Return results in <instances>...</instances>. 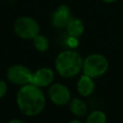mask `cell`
Listing matches in <instances>:
<instances>
[{
    "label": "cell",
    "instance_id": "1",
    "mask_svg": "<svg viewBox=\"0 0 123 123\" xmlns=\"http://www.w3.org/2000/svg\"><path fill=\"white\" fill-rule=\"evenodd\" d=\"M16 104L24 115L36 116L43 111L46 100L40 87L27 84L19 88L16 94Z\"/></svg>",
    "mask_w": 123,
    "mask_h": 123
},
{
    "label": "cell",
    "instance_id": "2",
    "mask_svg": "<svg viewBox=\"0 0 123 123\" xmlns=\"http://www.w3.org/2000/svg\"><path fill=\"white\" fill-rule=\"evenodd\" d=\"M83 58L74 50H64L58 54L55 60V68L63 78L76 76L83 68Z\"/></svg>",
    "mask_w": 123,
    "mask_h": 123
},
{
    "label": "cell",
    "instance_id": "3",
    "mask_svg": "<svg viewBox=\"0 0 123 123\" xmlns=\"http://www.w3.org/2000/svg\"><path fill=\"white\" fill-rule=\"evenodd\" d=\"M109 68L108 59L102 54L88 55L83 62L84 74L91 77L92 79L104 75Z\"/></svg>",
    "mask_w": 123,
    "mask_h": 123
},
{
    "label": "cell",
    "instance_id": "4",
    "mask_svg": "<svg viewBox=\"0 0 123 123\" xmlns=\"http://www.w3.org/2000/svg\"><path fill=\"white\" fill-rule=\"evenodd\" d=\"M13 29L15 34L24 39H33L39 34L38 23L29 16L18 17L13 24Z\"/></svg>",
    "mask_w": 123,
    "mask_h": 123
},
{
    "label": "cell",
    "instance_id": "5",
    "mask_svg": "<svg viewBox=\"0 0 123 123\" xmlns=\"http://www.w3.org/2000/svg\"><path fill=\"white\" fill-rule=\"evenodd\" d=\"M33 72L25 65L22 64H13L10 66L7 70V78L8 80L17 86H24L27 84H31Z\"/></svg>",
    "mask_w": 123,
    "mask_h": 123
},
{
    "label": "cell",
    "instance_id": "6",
    "mask_svg": "<svg viewBox=\"0 0 123 123\" xmlns=\"http://www.w3.org/2000/svg\"><path fill=\"white\" fill-rule=\"evenodd\" d=\"M48 96L54 104L58 106H64L70 102L71 95L67 86L60 83H56L49 87Z\"/></svg>",
    "mask_w": 123,
    "mask_h": 123
},
{
    "label": "cell",
    "instance_id": "7",
    "mask_svg": "<svg viewBox=\"0 0 123 123\" xmlns=\"http://www.w3.org/2000/svg\"><path fill=\"white\" fill-rule=\"evenodd\" d=\"M71 18L70 9L66 5H60L51 15V23L57 29H62L66 26Z\"/></svg>",
    "mask_w": 123,
    "mask_h": 123
},
{
    "label": "cell",
    "instance_id": "8",
    "mask_svg": "<svg viewBox=\"0 0 123 123\" xmlns=\"http://www.w3.org/2000/svg\"><path fill=\"white\" fill-rule=\"evenodd\" d=\"M54 80V72L50 67H41L33 72L31 84L38 86L44 87L52 84Z\"/></svg>",
    "mask_w": 123,
    "mask_h": 123
},
{
    "label": "cell",
    "instance_id": "9",
    "mask_svg": "<svg viewBox=\"0 0 123 123\" xmlns=\"http://www.w3.org/2000/svg\"><path fill=\"white\" fill-rule=\"evenodd\" d=\"M95 89V84L93 79L86 74L82 75L77 82V90L80 95L87 97L93 93Z\"/></svg>",
    "mask_w": 123,
    "mask_h": 123
},
{
    "label": "cell",
    "instance_id": "10",
    "mask_svg": "<svg viewBox=\"0 0 123 123\" xmlns=\"http://www.w3.org/2000/svg\"><path fill=\"white\" fill-rule=\"evenodd\" d=\"M66 28V32L68 34V36L71 37H79L83 35L84 31H85V25L84 22L77 17H72L69 19L68 23L65 26Z\"/></svg>",
    "mask_w": 123,
    "mask_h": 123
},
{
    "label": "cell",
    "instance_id": "11",
    "mask_svg": "<svg viewBox=\"0 0 123 123\" xmlns=\"http://www.w3.org/2000/svg\"><path fill=\"white\" fill-rule=\"evenodd\" d=\"M69 110L70 111L77 117H83L86 114L87 111V107L85 101L79 99V98H74L73 100H70L69 102Z\"/></svg>",
    "mask_w": 123,
    "mask_h": 123
},
{
    "label": "cell",
    "instance_id": "12",
    "mask_svg": "<svg viewBox=\"0 0 123 123\" xmlns=\"http://www.w3.org/2000/svg\"><path fill=\"white\" fill-rule=\"evenodd\" d=\"M86 123H107V115L102 111H93L86 116Z\"/></svg>",
    "mask_w": 123,
    "mask_h": 123
},
{
    "label": "cell",
    "instance_id": "13",
    "mask_svg": "<svg viewBox=\"0 0 123 123\" xmlns=\"http://www.w3.org/2000/svg\"><path fill=\"white\" fill-rule=\"evenodd\" d=\"M35 48L39 52H45L49 48V40L43 35H37L33 38Z\"/></svg>",
    "mask_w": 123,
    "mask_h": 123
},
{
    "label": "cell",
    "instance_id": "14",
    "mask_svg": "<svg viewBox=\"0 0 123 123\" xmlns=\"http://www.w3.org/2000/svg\"><path fill=\"white\" fill-rule=\"evenodd\" d=\"M78 43H79L78 37L69 36V37L66 38V44H67L70 48H75L76 46H78Z\"/></svg>",
    "mask_w": 123,
    "mask_h": 123
},
{
    "label": "cell",
    "instance_id": "15",
    "mask_svg": "<svg viewBox=\"0 0 123 123\" xmlns=\"http://www.w3.org/2000/svg\"><path fill=\"white\" fill-rule=\"evenodd\" d=\"M8 91V86H7V84L3 81V80H0V98H2L3 96L6 95Z\"/></svg>",
    "mask_w": 123,
    "mask_h": 123
},
{
    "label": "cell",
    "instance_id": "16",
    "mask_svg": "<svg viewBox=\"0 0 123 123\" xmlns=\"http://www.w3.org/2000/svg\"><path fill=\"white\" fill-rule=\"evenodd\" d=\"M8 123H25V122L22 121V120H20V119H12Z\"/></svg>",
    "mask_w": 123,
    "mask_h": 123
},
{
    "label": "cell",
    "instance_id": "17",
    "mask_svg": "<svg viewBox=\"0 0 123 123\" xmlns=\"http://www.w3.org/2000/svg\"><path fill=\"white\" fill-rule=\"evenodd\" d=\"M68 123H83V122H82V121H80V120H78V119H73V120L69 121Z\"/></svg>",
    "mask_w": 123,
    "mask_h": 123
},
{
    "label": "cell",
    "instance_id": "18",
    "mask_svg": "<svg viewBox=\"0 0 123 123\" xmlns=\"http://www.w3.org/2000/svg\"><path fill=\"white\" fill-rule=\"evenodd\" d=\"M102 1L105 3H112V2H115L116 0H102Z\"/></svg>",
    "mask_w": 123,
    "mask_h": 123
}]
</instances>
